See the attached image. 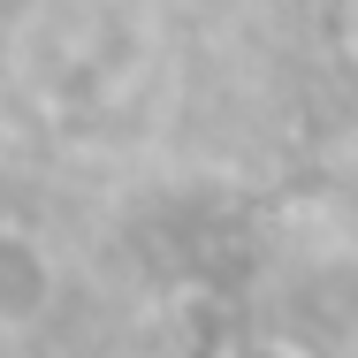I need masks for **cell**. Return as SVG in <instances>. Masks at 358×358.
Masks as SVG:
<instances>
[{
  "label": "cell",
  "mask_w": 358,
  "mask_h": 358,
  "mask_svg": "<svg viewBox=\"0 0 358 358\" xmlns=\"http://www.w3.org/2000/svg\"><path fill=\"white\" fill-rule=\"evenodd\" d=\"M54 305V259L31 229L0 221V328H38Z\"/></svg>",
  "instance_id": "6da1fadb"
},
{
  "label": "cell",
  "mask_w": 358,
  "mask_h": 358,
  "mask_svg": "<svg viewBox=\"0 0 358 358\" xmlns=\"http://www.w3.org/2000/svg\"><path fill=\"white\" fill-rule=\"evenodd\" d=\"M351 54H358V8H351Z\"/></svg>",
  "instance_id": "7a4b0ae2"
}]
</instances>
